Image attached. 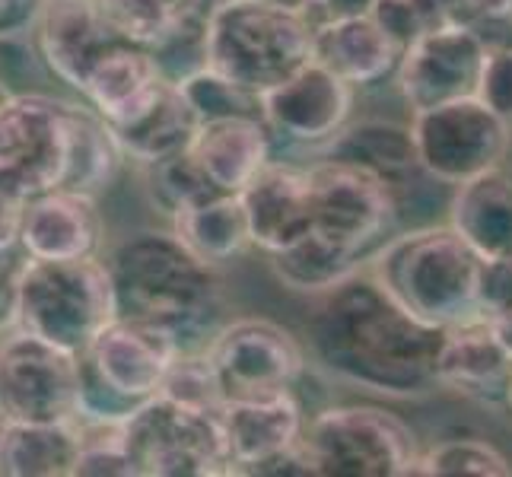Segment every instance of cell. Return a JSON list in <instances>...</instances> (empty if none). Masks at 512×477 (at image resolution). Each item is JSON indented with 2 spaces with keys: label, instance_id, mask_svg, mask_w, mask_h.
<instances>
[{
  "label": "cell",
  "instance_id": "obj_1",
  "mask_svg": "<svg viewBox=\"0 0 512 477\" xmlns=\"http://www.w3.org/2000/svg\"><path fill=\"white\" fill-rule=\"evenodd\" d=\"M446 328L423 322L363 264L319 296L303 328L309 360L325 376L385 398H423L439 388Z\"/></svg>",
  "mask_w": 512,
  "mask_h": 477
},
{
  "label": "cell",
  "instance_id": "obj_2",
  "mask_svg": "<svg viewBox=\"0 0 512 477\" xmlns=\"http://www.w3.org/2000/svg\"><path fill=\"white\" fill-rule=\"evenodd\" d=\"M121 318L160 325L182 353L204 350L223 325L217 264L191 252L175 229H140L105 255Z\"/></svg>",
  "mask_w": 512,
  "mask_h": 477
},
{
  "label": "cell",
  "instance_id": "obj_3",
  "mask_svg": "<svg viewBox=\"0 0 512 477\" xmlns=\"http://www.w3.org/2000/svg\"><path fill=\"white\" fill-rule=\"evenodd\" d=\"M366 268L404 309L430 325L452 328L487 315L481 306L484 258L452 223L388 239L376 255H369Z\"/></svg>",
  "mask_w": 512,
  "mask_h": 477
},
{
  "label": "cell",
  "instance_id": "obj_4",
  "mask_svg": "<svg viewBox=\"0 0 512 477\" xmlns=\"http://www.w3.org/2000/svg\"><path fill=\"white\" fill-rule=\"evenodd\" d=\"M315 26L271 0H226L207 20V67L255 96L312 61Z\"/></svg>",
  "mask_w": 512,
  "mask_h": 477
},
{
  "label": "cell",
  "instance_id": "obj_5",
  "mask_svg": "<svg viewBox=\"0 0 512 477\" xmlns=\"http://www.w3.org/2000/svg\"><path fill=\"white\" fill-rule=\"evenodd\" d=\"M115 318V287L102 255L26 261L20 277L16 328L39 334L70 353H86L96 334Z\"/></svg>",
  "mask_w": 512,
  "mask_h": 477
},
{
  "label": "cell",
  "instance_id": "obj_6",
  "mask_svg": "<svg viewBox=\"0 0 512 477\" xmlns=\"http://www.w3.org/2000/svg\"><path fill=\"white\" fill-rule=\"evenodd\" d=\"M299 452L322 477H411L420 458L414 430L373 404H338L306 420Z\"/></svg>",
  "mask_w": 512,
  "mask_h": 477
},
{
  "label": "cell",
  "instance_id": "obj_7",
  "mask_svg": "<svg viewBox=\"0 0 512 477\" xmlns=\"http://www.w3.org/2000/svg\"><path fill=\"white\" fill-rule=\"evenodd\" d=\"M125 446L144 477L233 474L220 411L188 408L156 395L125 423Z\"/></svg>",
  "mask_w": 512,
  "mask_h": 477
},
{
  "label": "cell",
  "instance_id": "obj_8",
  "mask_svg": "<svg viewBox=\"0 0 512 477\" xmlns=\"http://www.w3.org/2000/svg\"><path fill=\"white\" fill-rule=\"evenodd\" d=\"M411 137L423 172L439 185H462L500 169L512 147V125L478 99H455L411 112Z\"/></svg>",
  "mask_w": 512,
  "mask_h": 477
},
{
  "label": "cell",
  "instance_id": "obj_9",
  "mask_svg": "<svg viewBox=\"0 0 512 477\" xmlns=\"http://www.w3.org/2000/svg\"><path fill=\"white\" fill-rule=\"evenodd\" d=\"M80 414V353L13 328L0 338V423H67Z\"/></svg>",
  "mask_w": 512,
  "mask_h": 477
},
{
  "label": "cell",
  "instance_id": "obj_10",
  "mask_svg": "<svg viewBox=\"0 0 512 477\" xmlns=\"http://www.w3.org/2000/svg\"><path fill=\"white\" fill-rule=\"evenodd\" d=\"M204 353L217 373L223 401L284 392L309 363L306 344L271 318L223 322Z\"/></svg>",
  "mask_w": 512,
  "mask_h": 477
},
{
  "label": "cell",
  "instance_id": "obj_11",
  "mask_svg": "<svg viewBox=\"0 0 512 477\" xmlns=\"http://www.w3.org/2000/svg\"><path fill=\"white\" fill-rule=\"evenodd\" d=\"M70 163V102L45 93L0 99V172L35 194L64 188Z\"/></svg>",
  "mask_w": 512,
  "mask_h": 477
},
{
  "label": "cell",
  "instance_id": "obj_12",
  "mask_svg": "<svg viewBox=\"0 0 512 477\" xmlns=\"http://www.w3.org/2000/svg\"><path fill=\"white\" fill-rule=\"evenodd\" d=\"M306 172L312 194V229L350 252L366 255L369 245H376L392 226L398 194L379 175L344 163V159L319 156V163H312Z\"/></svg>",
  "mask_w": 512,
  "mask_h": 477
},
{
  "label": "cell",
  "instance_id": "obj_13",
  "mask_svg": "<svg viewBox=\"0 0 512 477\" xmlns=\"http://www.w3.org/2000/svg\"><path fill=\"white\" fill-rule=\"evenodd\" d=\"M487 45L465 23L449 20L401 51L395 70L401 99L411 112H427L455 99L478 96Z\"/></svg>",
  "mask_w": 512,
  "mask_h": 477
},
{
  "label": "cell",
  "instance_id": "obj_14",
  "mask_svg": "<svg viewBox=\"0 0 512 477\" xmlns=\"http://www.w3.org/2000/svg\"><path fill=\"white\" fill-rule=\"evenodd\" d=\"M353 99L357 86L312 58L274 90L261 93V115L271 134L306 147H328L350 125Z\"/></svg>",
  "mask_w": 512,
  "mask_h": 477
},
{
  "label": "cell",
  "instance_id": "obj_15",
  "mask_svg": "<svg viewBox=\"0 0 512 477\" xmlns=\"http://www.w3.org/2000/svg\"><path fill=\"white\" fill-rule=\"evenodd\" d=\"M179 353L182 347L172 331L118 315L115 322H109L96 334V341L80 357L118 395H125L137 404H147L150 398L163 392V382Z\"/></svg>",
  "mask_w": 512,
  "mask_h": 477
},
{
  "label": "cell",
  "instance_id": "obj_16",
  "mask_svg": "<svg viewBox=\"0 0 512 477\" xmlns=\"http://www.w3.org/2000/svg\"><path fill=\"white\" fill-rule=\"evenodd\" d=\"M29 39L48 74L80 93L99 58L125 35L109 20L102 0H42Z\"/></svg>",
  "mask_w": 512,
  "mask_h": 477
},
{
  "label": "cell",
  "instance_id": "obj_17",
  "mask_svg": "<svg viewBox=\"0 0 512 477\" xmlns=\"http://www.w3.org/2000/svg\"><path fill=\"white\" fill-rule=\"evenodd\" d=\"M220 427L233 474H264L280 455L299 446L306 414L290 388L258 398L223 401Z\"/></svg>",
  "mask_w": 512,
  "mask_h": 477
},
{
  "label": "cell",
  "instance_id": "obj_18",
  "mask_svg": "<svg viewBox=\"0 0 512 477\" xmlns=\"http://www.w3.org/2000/svg\"><path fill=\"white\" fill-rule=\"evenodd\" d=\"M105 242V220L96 194L55 188L35 194L26 207L20 249L29 258H96Z\"/></svg>",
  "mask_w": 512,
  "mask_h": 477
},
{
  "label": "cell",
  "instance_id": "obj_19",
  "mask_svg": "<svg viewBox=\"0 0 512 477\" xmlns=\"http://www.w3.org/2000/svg\"><path fill=\"white\" fill-rule=\"evenodd\" d=\"M252 245L264 255H277L312 233L309 172L271 159L255 179L239 191Z\"/></svg>",
  "mask_w": 512,
  "mask_h": 477
},
{
  "label": "cell",
  "instance_id": "obj_20",
  "mask_svg": "<svg viewBox=\"0 0 512 477\" xmlns=\"http://www.w3.org/2000/svg\"><path fill=\"white\" fill-rule=\"evenodd\" d=\"M439 388H449L478 401H506V385L512 376V357L500 344L490 315L468 318L446 328L443 350L436 363Z\"/></svg>",
  "mask_w": 512,
  "mask_h": 477
},
{
  "label": "cell",
  "instance_id": "obj_21",
  "mask_svg": "<svg viewBox=\"0 0 512 477\" xmlns=\"http://www.w3.org/2000/svg\"><path fill=\"white\" fill-rule=\"evenodd\" d=\"M188 150L220 191L239 194L271 163V128L255 115L204 121Z\"/></svg>",
  "mask_w": 512,
  "mask_h": 477
},
{
  "label": "cell",
  "instance_id": "obj_22",
  "mask_svg": "<svg viewBox=\"0 0 512 477\" xmlns=\"http://www.w3.org/2000/svg\"><path fill=\"white\" fill-rule=\"evenodd\" d=\"M312 58L360 90V86H373L388 74H395L401 48L376 23L373 13H363L315 26Z\"/></svg>",
  "mask_w": 512,
  "mask_h": 477
},
{
  "label": "cell",
  "instance_id": "obj_23",
  "mask_svg": "<svg viewBox=\"0 0 512 477\" xmlns=\"http://www.w3.org/2000/svg\"><path fill=\"white\" fill-rule=\"evenodd\" d=\"M163 74L156 67L147 45H137L131 39H121L112 45L99 64L86 77L80 99L109 121V125H125L144 105L163 90Z\"/></svg>",
  "mask_w": 512,
  "mask_h": 477
},
{
  "label": "cell",
  "instance_id": "obj_24",
  "mask_svg": "<svg viewBox=\"0 0 512 477\" xmlns=\"http://www.w3.org/2000/svg\"><path fill=\"white\" fill-rule=\"evenodd\" d=\"M449 223L484 261L512 258V175L500 166L455 185Z\"/></svg>",
  "mask_w": 512,
  "mask_h": 477
},
{
  "label": "cell",
  "instance_id": "obj_25",
  "mask_svg": "<svg viewBox=\"0 0 512 477\" xmlns=\"http://www.w3.org/2000/svg\"><path fill=\"white\" fill-rule=\"evenodd\" d=\"M322 156L344 159L379 179L398 194L408 188L417 175H427L420 166V156L411 137V125H395V121H357L347 125L328 147H322Z\"/></svg>",
  "mask_w": 512,
  "mask_h": 477
},
{
  "label": "cell",
  "instance_id": "obj_26",
  "mask_svg": "<svg viewBox=\"0 0 512 477\" xmlns=\"http://www.w3.org/2000/svg\"><path fill=\"white\" fill-rule=\"evenodd\" d=\"M198 128L201 121L191 112L185 93L175 83H163V90L134 118H128L125 125H115V137L128 159H134L137 166H150L175 153H185Z\"/></svg>",
  "mask_w": 512,
  "mask_h": 477
},
{
  "label": "cell",
  "instance_id": "obj_27",
  "mask_svg": "<svg viewBox=\"0 0 512 477\" xmlns=\"http://www.w3.org/2000/svg\"><path fill=\"white\" fill-rule=\"evenodd\" d=\"M80 420L0 423V474L70 477L80 458Z\"/></svg>",
  "mask_w": 512,
  "mask_h": 477
},
{
  "label": "cell",
  "instance_id": "obj_28",
  "mask_svg": "<svg viewBox=\"0 0 512 477\" xmlns=\"http://www.w3.org/2000/svg\"><path fill=\"white\" fill-rule=\"evenodd\" d=\"M125 159L109 121L83 99L70 102V163L64 188L99 194L118 179Z\"/></svg>",
  "mask_w": 512,
  "mask_h": 477
},
{
  "label": "cell",
  "instance_id": "obj_29",
  "mask_svg": "<svg viewBox=\"0 0 512 477\" xmlns=\"http://www.w3.org/2000/svg\"><path fill=\"white\" fill-rule=\"evenodd\" d=\"M172 229L191 252L210 264L233 261L252 245L242 198L233 191H217L207 201L188 207L182 217L172 220Z\"/></svg>",
  "mask_w": 512,
  "mask_h": 477
},
{
  "label": "cell",
  "instance_id": "obj_30",
  "mask_svg": "<svg viewBox=\"0 0 512 477\" xmlns=\"http://www.w3.org/2000/svg\"><path fill=\"white\" fill-rule=\"evenodd\" d=\"M268 261H271L274 277L287 290L319 296L331 287H338L350 274H357L366 264V255L350 252L344 245L331 242L312 229L306 239H299L290 249L268 255Z\"/></svg>",
  "mask_w": 512,
  "mask_h": 477
},
{
  "label": "cell",
  "instance_id": "obj_31",
  "mask_svg": "<svg viewBox=\"0 0 512 477\" xmlns=\"http://www.w3.org/2000/svg\"><path fill=\"white\" fill-rule=\"evenodd\" d=\"M144 169V194L153 210H160L166 220L182 217L188 207L207 201L210 194H217L220 188L204 175L198 166V159L191 156V150L175 153L160 163L140 166Z\"/></svg>",
  "mask_w": 512,
  "mask_h": 477
},
{
  "label": "cell",
  "instance_id": "obj_32",
  "mask_svg": "<svg viewBox=\"0 0 512 477\" xmlns=\"http://www.w3.org/2000/svg\"><path fill=\"white\" fill-rule=\"evenodd\" d=\"M414 474L423 477H509V458L478 436L443 439L430 449H420Z\"/></svg>",
  "mask_w": 512,
  "mask_h": 477
},
{
  "label": "cell",
  "instance_id": "obj_33",
  "mask_svg": "<svg viewBox=\"0 0 512 477\" xmlns=\"http://www.w3.org/2000/svg\"><path fill=\"white\" fill-rule=\"evenodd\" d=\"M179 90L185 93L191 112L198 115V121H220V118H239V115H261V96L242 90V86L229 83L226 77H220L217 70H201L191 80L179 83Z\"/></svg>",
  "mask_w": 512,
  "mask_h": 477
},
{
  "label": "cell",
  "instance_id": "obj_34",
  "mask_svg": "<svg viewBox=\"0 0 512 477\" xmlns=\"http://www.w3.org/2000/svg\"><path fill=\"white\" fill-rule=\"evenodd\" d=\"M150 55L156 67H160L163 80L175 86L207 70V16H188V20H182L160 42L150 45Z\"/></svg>",
  "mask_w": 512,
  "mask_h": 477
},
{
  "label": "cell",
  "instance_id": "obj_35",
  "mask_svg": "<svg viewBox=\"0 0 512 477\" xmlns=\"http://www.w3.org/2000/svg\"><path fill=\"white\" fill-rule=\"evenodd\" d=\"M369 13L404 51L420 35L452 20V0H376Z\"/></svg>",
  "mask_w": 512,
  "mask_h": 477
},
{
  "label": "cell",
  "instance_id": "obj_36",
  "mask_svg": "<svg viewBox=\"0 0 512 477\" xmlns=\"http://www.w3.org/2000/svg\"><path fill=\"white\" fill-rule=\"evenodd\" d=\"M163 398H172L188 408H201V411H220L223 408V392L214 366H210L204 350H188L179 353L169 369V376L163 382Z\"/></svg>",
  "mask_w": 512,
  "mask_h": 477
},
{
  "label": "cell",
  "instance_id": "obj_37",
  "mask_svg": "<svg viewBox=\"0 0 512 477\" xmlns=\"http://www.w3.org/2000/svg\"><path fill=\"white\" fill-rule=\"evenodd\" d=\"M478 99L512 125V48L487 51L481 83H478Z\"/></svg>",
  "mask_w": 512,
  "mask_h": 477
},
{
  "label": "cell",
  "instance_id": "obj_38",
  "mask_svg": "<svg viewBox=\"0 0 512 477\" xmlns=\"http://www.w3.org/2000/svg\"><path fill=\"white\" fill-rule=\"evenodd\" d=\"M29 255L13 245L0 252V338L16 328V309H20V277Z\"/></svg>",
  "mask_w": 512,
  "mask_h": 477
},
{
  "label": "cell",
  "instance_id": "obj_39",
  "mask_svg": "<svg viewBox=\"0 0 512 477\" xmlns=\"http://www.w3.org/2000/svg\"><path fill=\"white\" fill-rule=\"evenodd\" d=\"M29 201L32 194L23 185H16L10 175L0 172V252L20 245V229Z\"/></svg>",
  "mask_w": 512,
  "mask_h": 477
},
{
  "label": "cell",
  "instance_id": "obj_40",
  "mask_svg": "<svg viewBox=\"0 0 512 477\" xmlns=\"http://www.w3.org/2000/svg\"><path fill=\"white\" fill-rule=\"evenodd\" d=\"M481 306L487 315L512 306V258L484 261L481 268Z\"/></svg>",
  "mask_w": 512,
  "mask_h": 477
},
{
  "label": "cell",
  "instance_id": "obj_41",
  "mask_svg": "<svg viewBox=\"0 0 512 477\" xmlns=\"http://www.w3.org/2000/svg\"><path fill=\"white\" fill-rule=\"evenodd\" d=\"M39 10L42 0H0V42L29 39Z\"/></svg>",
  "mask_w": 512,
  "mask_h": 477
},
{
  "label": "cell",
  "instance_id": "obj_42",
  "mask_svg": "<svg viewBox=\"0 0 512 477\" xmlns=\"http://www.w3.org/2000/svg\"><path fill=\"white\" fill-rule=\"evenodd\" d=\"M512 16V0H452V20L458 23H487Z\"/></svg>",
  "mask_w": 512,
  "mask_h": 477
},
{
  "label": "cell",
  "instance_id": "obj_43",
  "mask_svg": "<svg viewBox=\"0 0 512 477\" xmlns=\"http://www.w3.org/2000/svg\"><path fill=\"white\" fill-rule=\"evenodd\" d=\"M376 0H312L309 7V23L319 26L328 20H344V16H363L373 10Z\"/></svg>",
  "mask_w": 512,
  "mask_h": 477
},
{
  "label": "cell",
  "instance_id": "obj_44",
  "mask_svg": "<svg viewBox=\"0 0 512 477\" xmlns=\"http://www.w3.org/2000/svg\"><path fill=\"white\" fill-rule=\"evenodd\" d=\"M490 325H493V331H497L500 344L509 350V357H512V306L503 309V312H493L490 315Z\"/></svg>",
  "mask_w": 512,
  "mask_h": 477
},
{
  "label": "cell",
  "instance_id": "obj_45",
  "mask_svg": "<svg viewBox=\"0 0 512 477\" xmlns=\"http://www.w3.org/2000/svg\"><path fill=\"white\" fill-rule=\"evenodd\" d=\"M271 4H280V7H287V10H296V13H309L312 0H271Z\"/></svg>",
  "mask_w": 512,
  "mask_h": 477
}]
</instances>
